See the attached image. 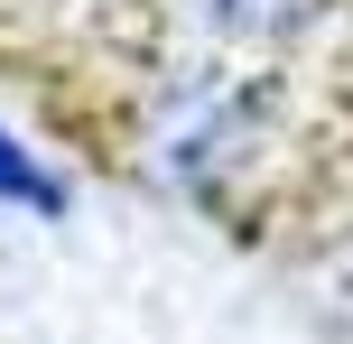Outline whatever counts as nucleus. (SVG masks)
<instances>
[{
  "label": "nucleus",
  "mask_w": 353,
  "mask_h": 344,
  "mask_svg": "<svg viewBox=\"0 0 353 344\" xmlns=\"http://www.w3.org/2000/svg\"><path fill=\"white\" fill-rule=\"evenodd\" d=\"M0 205H19V214H65V168L37 140H19L10 121H0Z\"/></svg>",
  "instance_id": "1"
}]
</instances>
